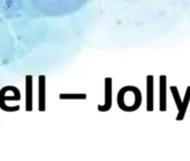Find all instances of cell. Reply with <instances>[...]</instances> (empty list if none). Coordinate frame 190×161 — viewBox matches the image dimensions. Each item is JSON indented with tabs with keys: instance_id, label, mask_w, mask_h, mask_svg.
<instances>
[{
	"instance_id": "7a4b0ae2",
	"label": "cell",
	"mask_w": 190,
	"mask_h": 161,
	"mask_svg": "<svg viewBox=\"0 0 190 161\" xmlns=\"http://www.w3.org/2000/svg\"><path fill=\"white\" fill-rule=\"evenodd\" d=\"M105 104L102 106H99V111H107L111 108L112 105V90H111V78H105Z\"/></svg>"
},
{
	"instance_id": "3957f363",
	"label": "cell",
	"mask_w": 190,
	"mask_h": 161,
	"mask_svg": "<svg viewBox=\"0 0 190 161\" xmlns=\"http://www.w3.org/2000/svg\"><path fill=\"white\" fill-rule=\"evenodd\" d=\"M160 90H161V99H160V110L164 111L166 110V77H160Z\"/></svg>"
},
{
	"instance_id": "277c9868",
	"label": "cell",
	"mask_w": 190,
	"mask_h": 161,
	"mask_svg": "<svg viewBox=\"0 0 190 161\" xmlns=\"http://www.w3.org/2000/svg\"><path fill=\"white\" fill-rule=\"evenodd\" d=\"M152 76H148V111H152V96H151V90H152Z\"/></svg>"
},
{
	"instance_id": "6da1fadb",
	"label": "cell",
	"mask_w": 190,
	"mask_h": 161,
	"mask_svg": "<svg viewBox=\"0 0 190 161\" xmlns=\"http://www.w3.org/2000/svg\"><path fill=\"white\" fill-rule=\"evenodd\" d=\"M142 102V96L137 87L124 86L117 94V105L123 111H134L137 110Z\"/></svg>"
}]
</instances>
